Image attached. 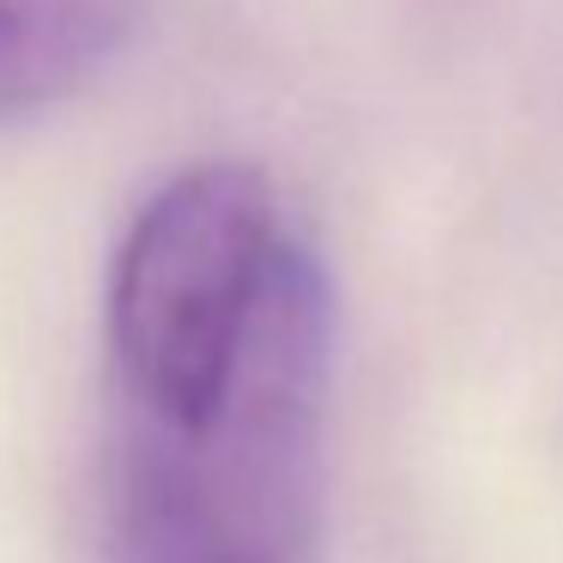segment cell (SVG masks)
Returning a JSON list of instances; mask_svg holds the SVG:
<instances>
[{"label": "cell", "instance_id": "6da1fadb", "mask_svg": "<svg viewBox=\"0 0 563 563\" xmlns=\"http://www.w3.org/2000/svg\"><path fill=\"white\" fill-rule=\"evenodd\" d=\"M316 255L249 164H188L146 195L110 261L103 333L122 442H183L231 400L297 267Z\"/></svg>", "mask_w": 563, "mask_h": 563}, {"label": "cell", "instance_id": "7a4b0ae2", "mask_svg": "<svg viewBox=\"0 0 563 563\" xmlns=\"http://www.w3.org/2000/svg\"><path fill=\"white\" fill-rule=\"evenodd\" d=\"M340 303L321 255L297 267L231 400L183 442H122V563H297L328 437Z\"/></svg>", "mask_w": 563, "mask_h": 563}, {"label": "cell", "instance_id": "3957f363", "mask_svg": "<svg viewBox=\"0 0 563 563\" xmlns=\"http://www.w3.org/2000/svg\"><path fill=\"white\" fill-rule=\"evenodd\" d=\"M152 0H0V115L74 98L134 43Z\"/></svg>", "mask_w": 563, "mask_h": 563}]
</instances>
